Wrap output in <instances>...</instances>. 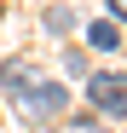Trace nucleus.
<instances>
[{"instance_id":"obj_2","label":"nucleus","mask_w":127,"mask_h":133,"mask_svg":"<svg viewBox=\"0 0 127 133\" xmlns=\"http://www.w3.org/2000/svg\"><path fill=\"white\" fill-rule=\"evenodd\" d=\"M87 98H93L98 116H127V75H121V70L87 75Z\"/></svg>"},{"instance_id":"obj_3","label":"nucleus","mask_w":127,"mask_h":133,"mask_svg":"<svg viewBox=\"0 0 127 133\" xmlns=\"http://www.w3.org/2000/svg\"><path fill=\"white\" fill-rule=\"evenodd\" d=\"M87 41H93L98 52H110V46H116V23H93V29H87Z\"/></svg>"},{"instance_id":"obj_4","label":"nucleus","mask_w":127,"mask_h":133,"mask_svg":"<svg viewBox=\"0 0 127 133\" xmlns=\"http://www.w3.org/2000/svg\"><path fill=\"white\" fill-rule=\"evenodd\" d=\"M110 6H116V12H121V17H127V0H110Z\"/></svg>"},{"instance_id":"obj_1","label":"nucleus","mask_w":127,"mask_h":133,"mask_svg":"<svg viewBox=\"0 0 127 133\" xmlns=\"http://www.w3.org/2000/svg\"><path fill=\"white\" fill-rule=\"evenodd\" d=\"M0 81L17 93V110H23L29 122H46V116H58V110L69 104V98H64V87H58V81H40L29 64H6V70H0Z\"/></svg>"}]
</instances>
